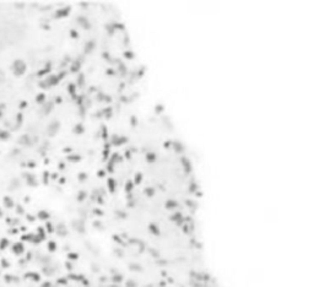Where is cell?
<instances>
[{
	"mask_svg": "<svg viewBox=\"0 0 314 287\" xmlns=\"http://www.w3.org/2000/svg\"><path fill=\"white\" fill-rule=\"evenodd\" d=\"M26 71V64L22 60H15L12 63V73L16 76H21Z\"/></svg>",
	"mask_w": 314,
	"mask_h": 287,
	"instance_id": "cell-1",
	"label": "cell"
},
{
	"mask_svg": "<svg viewBox=\"0 0 314 287\" xmlns=\"http://www.w3.org/2000/svg\"><path fill=\"white\" fill-rule=\"evenodd\" d=\"M43 97H44V96H43V95H40V96H38V98H37V101H38V102H41V101H43Z\"/></svg>",
	"mask_w": 314,
	"mask_h": 287,
	"instance_id": "cell-6",
	"label": "cell"
},
{
	"mask_svg": "<svg viewBox=\"0 0 314 287\" xmlns=\"http://www.w3.org/2000/svg\"><path fill=\"white\" fill-rule=\"evenodd\" d=\"M24 250H25V248H24V245H22L21 243H15V244L12 245V252H14L15 254H17V255L22 254Z\"/></svg>",
	"mask_w": 314,
	"mask_h": 287,
	"instance_id": "cell-2",
	"label": "cell"
},
{
	"mask_svg": "<svg viewBox=\"0 0 314 287\" xmlns=\"http://www.w3.org/2000/svg\"><path fill=\"white\" fill-rule=\"evenodd\" d=\"M9 136H10V134H9L8 131H5V130H0V139H2V140H8Z\"/></svg>",
	"mask_w": 314,
	"mask_h": 287,
	"instance_id": "cell-3",
	"label": "cell"
},
{
	"mask_svg": "<svg viewBox=\"0 0 314 287\" xmlns=\"http://www.w3.org/2000/svg\"><path fill=\"white\" fill-rule=\"evenodd\" d=\"M20 142L21 144H28V136L27 135H22L21 139H20Z\"/></svg>",
	"mask_w": 314,
	"mask_h": 287,
	"instance_id": "cell-5",
	"label": "cell"
},
{
	"mask_svg": "<svg viewBox=\"0 0 314 287\" xmlns=\"http://www.w3.org/2000/svg\"><path fill=\"white\" fill-rule=\"evenodd\" d=\"M4 204H5L8 207H12V206H14V203H12V200L9 198V196L4 198Z\"/></svg>",
	"mask_w": 314,
	"mask_h": 287,
	"instance_id": "cell-4",
	"label": "cell"
}]
</instances>
